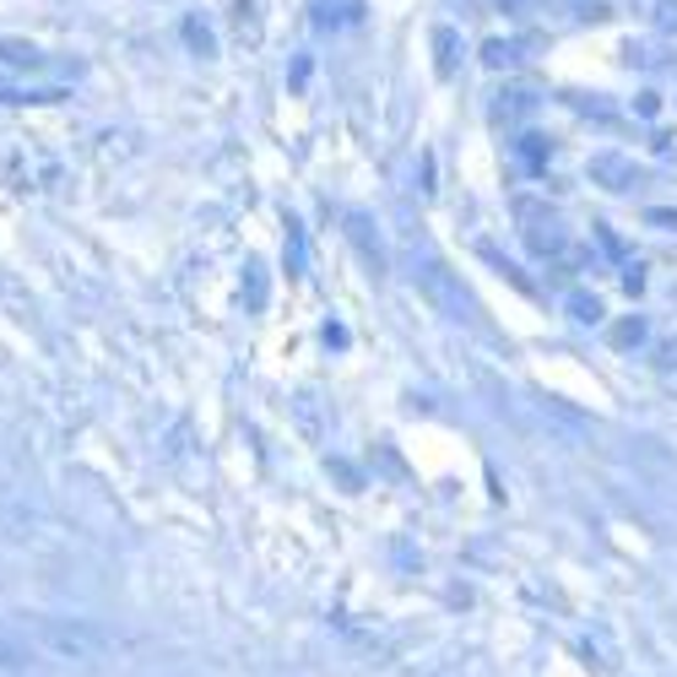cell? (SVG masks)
Returning a JSON list of instances; mask_svg holds the SVG:
<instances>
[{
  "label": "cell",
  "instance_id": "2",
  "mask_svg": "<svg viewBox=\"0 0 677 677\" xmlns=\"http://www.w3.org/2000/svg\"><path fill=\"white\" fill-rule=\"evenodd\" d=\"M591 179H602L607 190H629L634 185V163L618 157V152H602V157H591Z\"/></svg>",
  "mask_w": 677,
  "mask_h": 677
},
{
  "label": "cell",
  "instance_id": "8",
  "mask_svg": "<svg viewBox=\"0 0 677 677\" xmlns=\"http://www.w3.org/2000/svg\"><path fill=\"white\" fill-rule=\"evenodd\" d=\"M651 223L656 228H677V212H651Z\"/></svg>",
  "mask_w": 677,
  "mask_h": 677
},
{
  "label": "cell",
  "instance_id": "6",
  "mask_svg": "<svg viewBox=\"0 0 677 677\" xmlns=\"http://www.w3.org/2000/svg\"><path fill=\"white\" fill-rule=\"evenodd\" d=\"M574 320H602V304L596 298H574Z\"/></svg>",
  "mask_w": 677,
  "mask_h": 677
},
{
  "label": "cell",
  "instance_id": "1",
  "mask_svg": "<svg viewBox=\"0 0 677 677\" xmlns=\"http://www.w3.org/2000/svg\"><path fill=\"white\" fill-rule=\"evenodd\" d=\"M22 634H27L49 662L93 667V662L109 656V634H104L98 623H87V618H44V613H33V618H22Z\"/></svg>",
  "mask_w": 677,
  "mask_h": 677
},
{
  "label": "cell",
  "instance_id": "3",
  "mask_svg": "<svg viewBox=\"0 0 677 677\" xmlns=\"http://www.w3.org/2000/svg\"><path fill=\"white\" fill-rule=\"evenodd\" d=\"M607 342H613V347H640V342H645V320H640V314H623V320L607 331Z\"/></svg>",
  "mask_w": 677,
  "mask_h": 677
},
{
  "label": "cell",
  "instance_id": "7",
  "mask_svg": "<svg viewBox=\"0 0 677 677\" xmlns=\"http://www.w3.org/2000/svg\"><path fill=\"white\" fill-rule=\"evenodd\" d=\"M677 364V342H662V353H656V369H673Z\"/></svg>",
  "mask_w": 677,
  "mask_h": 677
},
{
  "label": "cell",
  "instance_id": "5",
  "mask_svg": "<svg viewBox=\"0 0 677 677\" xmlns=\"http://www.w3.org/2000/svg\"><path fill=\"white\" fill-rule=\"evenodd\" d=\"M483 60H488V66H510V60H515V44H488Z\"/></svg>",
  "mask_w": 677,
  "mask_h": 677
},
{
  "label": "cell",
  "instance_id": "9",
  "mask_svg": "<svg viewBox=\"0 0 677 677\" xmlns=\"http://www.w3.org/2000/svg\"><path fill=\"white\" fill-rule=\"evenodd\" d=\"M662 27H667V33H677V5H667V16H662Z\"/></svg>",
  "mask_w": 677,
  "mask_h": 677
},
{
  "label": "cell",
  "instance_id": "4",
  "mask_svg": "<svg viewBox=\"0 0 677 677\" xmlns=\"http://www.w3.org/2000/svg\"><path fill=\"white\" fill-rule=\"evenodd\" d=\"M0 60H5V66H38V49H22V44H0Z\"/></svg>",
  "mask_w": 677,
  "mask_h": 677
}]
</instances>
